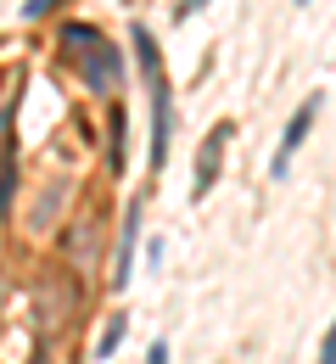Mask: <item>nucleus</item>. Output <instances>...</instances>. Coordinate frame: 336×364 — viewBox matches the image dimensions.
I'll return each instance as SVG.
<instances>
[{"instance_id":"1","label":"nucleus","mask_w":336,"mask_h":364,"mask_svg":"<svg viewBox=\"0 0 336 364\" xmlns=\"http://www.w3.org/2000/svg\"><path fill=\"white\" fill-rule=\"evenodd\" d=\"M129 46H135V68H141L146 101H151V174H163L168 168V146H174V85L163 73V50H157L146 23H135Z\"/></svg>"},{"instance_id":"2","label":"nucleus","mask_w":336,"mask_h":364,"mask_svg":"<svg viewBox=\"0 0 336 364\" xmlns=\"http://www.w3.org/2000/svg\"><path fill=\"white\" fill-rule=\"evenodd\" d=\"M56 46H62V56H73V68H79L85 90L112 95L118 85H124V50L112 46L96 23H79V17H73V23H62V28H56Z\"/></svg>"},{"instance_id":"3","label":"nucleus","mask_w":336,"mask_h":364,"mask_svg":"<svg viewBox=\"0 0 336 364\" xmlns=\"http://www.w3.org/2000/svg\"><path fill=\"white\" fill-rule=\"evenodd\" d=\"M320 112H325V90L303 95V101L291 107L286 129H281V151L269 157V180H286V174H291V157L303 151V140H308V129H314V118H320Z\"/></svg>"},{"instance_id":"4","label":"nucleus","mask_w":336,"mask_h":364,"mask_svg":"<svg viewBox=\"0 0 336 364\" xmlns=\"http://www.w3.org/2000/svg\"><path fill=\"white\" fill-rule=\"evenodd\" d=\"M230 135H236V124H230V118H219V124L202 135V146H196L191 202H207V196H213V185H219V163H224V146H230Z\"/></svg>"},{"instance_id":"5","label":"nucleus","mask_w":336,"mask_h":364,"mask_svg":"<svg viewBox=\"0 0 336 364\" xmlns=\"http://www.w3.org/2000/svg\"><path fill=\"white\" fill-rule=\"evenodd\" d=\"M141 196L124 208V225H118V252H112V274H107V286L112 291H129V280H135V241H141Z\"/></svg>"},{"instance_id":"6","label":"nucleus","mask_w":336,"mask_h":364,"mask_svg":"<svg viewBox=\"0 0 336 364\" xmlns=\"http://www.w3.org/2000/svg\"><path fill=\"white\" fill-rule=\"evenodd\" d=\"M62 252H67V264L90 269V258H96V219H73L67 235H62Z\"/></svg>"},{"instance_id":"7","label":"nucleus","mask_w":336,"mask_h":364,"mask_svg":"<svg viewBox=\"0 0 336 364\" xmlns=\"http://www.w3.org/2000/svg\"><path fill=\"white\" fill-rule=\"evenodd\" d=\"M107 168L112 174H124V163H129V112L124 107H112V118H107Z\"/></svg>"},{"instance_id":"8","label":"nucleus","mask_w":336,"mask_h":364,"mask_svg":"<svg viewBox=\"0 0 336 364\" xmlns=\"http://www.w3.org/2000/svg\"><path fill=\"white\" fill-rule=\"evenodd\" d=\"M17 202V135L0 146V213H11Z\"/></svg>"},{"instance_id":"9","label":"nucleus","mask_w":336,"mask_h":364,"mask_svg":"<svg viewBox=\"0 0 336 364\" xmlns=\"http://www.w3.org/2000/svg\"><path fill=\"white\" fill-rule=\"evenodd\" d=\"M124 331H129V314H107V325H101V336H96V348H90V359H96V364H107L112 353H118Z\"/></svg>"},{"instance_id":"10","label":"nucleus","mask_w":336,"mask_h":364,"mask_svg":"<svg viewBox=\"0 0 336 364\" xmlns=\"http://www.w3.org/2000/svg\"><path fill=\"white\" fill-rule=\"evenodd\" d=\"M62 202H67V180H56V185H50V191H45V196H40V202H34V225L45 230L50 219H56V213H62Z\"/></svg>"},{"instance_id":"11","label":"nucleus","mask_w":336,"mask_h":364,"mask_svg":"<svg viewBox=\"0 0 336 364\" xmlns=\"http://www.w3.org/2000/svg\"><path fill=\"white\" fill-rule=\"evenodd\" d=\"M62 6H67V0H23L17 17H23V23H40V17H50V11H62Z\"/></svg>"},{"instance_id":"12","label":"nucleus","mask_w":336,"mask_h":364,"mask_svg":"<svg viewBox=\"0 0 336 364\" xmlns=\"http://www.w3.org/2000/svg\"><path fill=\"white\" fill-rule=\"evenodd\" d=\"M163 258H168V241H163V235H151V241H146V269H157Z\"/></svg>"},{"instance_id":"13","label":"nucleus","mask_w":336,"mask_h":364,"mask_svg":"<svg viewBox=\"0 0 336 364\" xmlns=\"http://www.w3.org/2000/svg\"><path fill=\"white\" fill-rule=\"evenodd\" d=\"M320 364H336V319L325 325V336H320Z\"/></svg>"},{"instance_id":"14","label":"nucleus","mask_w":336,"mask_h":364,"mask_svg":"<svg viewBox=\"0 0 336 364\" xmlns=\"http://www.w3.org/2000/svg\"><path fill=\"white\" fill-rule=\"evenodd\" d=\"M11 118H17V101H6V112H0V146L11 140Z\"/></svg>"},{"instance_id":"15","label":"nucleus","mask_w":336,"mask_h":364,"mask_svg":"<svg viewBox=\"0 0 336 364\" xmlns=\"http://www.w3.org/2000/svg\"><path fill=\"white\" fill-rule=\"evenodd\" d=\"M146 364H168V342H163V336H157V342L146 348Z\"/></svg>"},{"instance_id":"16","label":"nucleus","mask_w":336,"mask_h":364,"mask_svg":"<svg viewBox=\"0 0 336 364\" xmlns=\"http://www.w3.org/2000/svg\"><path fill=\"white\" fill-rule=\"evenodd\" d=\"M202 6H207V0H180V6H174V17H180V23H185V17H196V11H202Z\"/></svg>"},{"instance_id":"17","label":"nucleus","mask_w":336,"mask_h":364,"mask_svg":"<svg viewBox=\"0 0 336 364\" xmlns=\"http://www.w3.org/2000/svg\"><path fill=\"white\" fill-rule=\"evenodd\" d=\"M297 6H308V0H297Z\"/></svg>"}]
</instances>
